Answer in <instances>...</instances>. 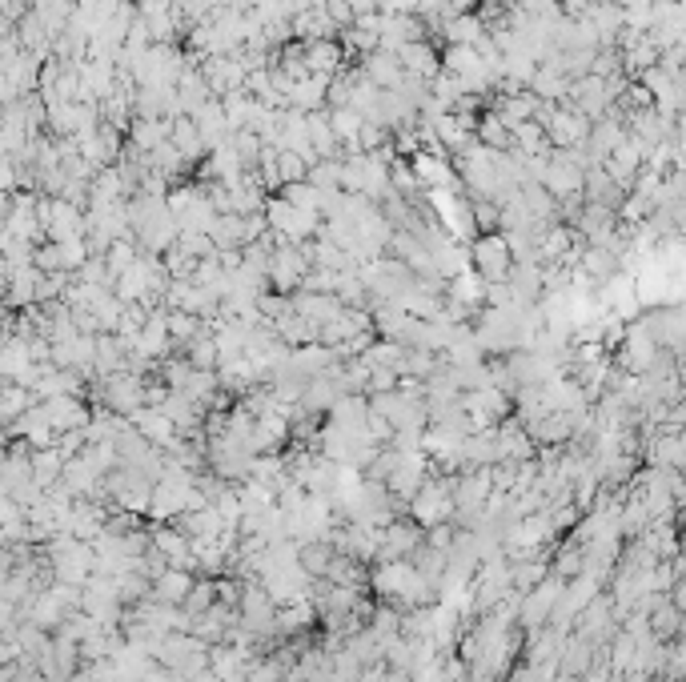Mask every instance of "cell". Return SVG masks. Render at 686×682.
<instances>
[{
    "label": "cell",
    "instance_id": "cell-1",
    "mask_svg": "<svg viewBox=\"0 0 686 682\" xmlns=\"http://www.w3.org/2000/svg\"><path fill=\"white\" fill-rule=\"evenodd\" d=\"M474 269L490 281V285H498V281H510V273H514V249H510V237L506 233H478L474 237Z\"/></svg>",
    "mask_w": 686,
    "mask_h": 682
},
{
    "label": "cell",
    "instance_id": "cell-2",
    "mask_svg": "<svg viewBox=\"0 0 686 682\" xmlns=\"http://www.w3.org/2000/svg\"><path fill=\"white\" fill-rule=\"evenodd\" d=\"M309 269H313V261H309L305 245H277L273 257H269V289L293 297L305 285Z\"/></svg>",
    "mask_w": 686,
    "mask_h": 682
},
{
    "label": "cell",
    "instance_id": "cell-3",
    "mask_svg": "<svg viewBox=\"0 0 686 682\" xmlns=\"http://www.w3.org/2000/svg\"><path fill=\"white\" fill-rule=\"evenodd\" d=\"M454 506V486L450 482H422V490L414 494V518L422 526H442L450 518Z\"/></svg>",
    "mask_w": 686,
    "mask_h": 682
},
{
    "label": "cell",
    "instance_id": "cell-4",
    "mask_svg": "<svg viewBox=\"0 0 686 682\" xmlns=\"http://www.w3.org/2000/svg\"><path fill=\"white\" fill-rule=\"evenodd\" d=\"M362 73H366L382 93L402 89V81L410 77V73H406V65H402V57H398V53H386V49H382V53H374V57H366V61H362Z\"/></svg>",
    "mask_w": 686,
    "mask_h": 682
},
{
    "label": "cell",
    "instance_id": "cell-5",
    "mask_svg": "<svg viewBox=\"0 0 686 682\" xmlns=\"http://www.w3.org/2000/svg\"><path fill=\"white\" fill-rule=\"evenodd\" d=\"M41 410H45V418H49V426H53L57 434L85 430V426L93 422V414L81 406V398H49V402H41Z\"/></svg>",
    "mask_w": 686,
    "mask_h": 682
},
{
    "label": "cell",
    "instance_id": "cell-6",
    "mask_svg": "<svg viewBox=\"0 0 686 682\" xmlns=\"http://www.w3.org/2000/svg\"><path fill=\"white\" fill-rule=\"evenodd\" d=\"M173 121H177V117H137L133 129H129V145L141 149V153L161 149V145L173 137Z\"/></svg>",
    "mask_w": 686,
    "mask_h": 682
},
{
    "label": "cell",
    "instance_id": "cell-7",
    "mask_svg": "<svg viewBox=\"0 0 686 682\" xmlns=\"http://www.w3.org/2000/svg\"><path fill=\"white\" fill-rule=\"evenodd\" d=\"M305 65L309 73L337 77L346 69V49H341V41H305Z\"/></svg>",
    "mask_w": 686,
    "mask_h": 682
},
{
    "label": "cell",
    "instance_id": "cell-8",
    "mask_svg": "<svg viewBox=\"0 0 686 682\" xmlns=\"http://www.w3.org/2000/svg\"><path fill=\"white\" fill-rule=\"evenodd\" d=\"M293 37L297 41H337L341 29L325 9H305V13L293 17Z\"/></svg>",
    "mask_w": 686,
    "mask_h": 682
},
{
    "label": "cell",
    "instance_id": "cell-9",
    "mask_svg": "<svg viewBox=\"0 0 686 682\" xmlns=\"http://www.w3.org/2000/svg\"><path fill=\"white\" fill-rule=\"evenodd\" d=\"M490 37V25L482 13H466V17H454L442 25V41L446 45H482Z\"/></svg>",
    "mask_w": 686,
    "mask_h": 682
},
{
    "label": "cell",
    "instance_id": "cell-10",
    "mask_svg": "<svg viewBox=\"0 0 686 682\" xmlns=\"http://www.w3.org/2000/svg\"><path fill=\"white\" fill-rule=\"evenodd\" d=\"M398 57H402L406 73H414V77H426V81H434V77L442 73V53H438L430 41H414V45L398 49Z\"/></svg>",
    "mask_w": 686,
    "mask_h": 682
},
{
    "label": "cell",
    "instance_id": "cell-11",
    "mask_svg": "<svg viewBox=\"0 0 686 682\" xmlns=\"http://www.w3.org/2000/svg\"><path fill=\"white\" fill-rule=\"evenodd\" d=\"M205 101H213V89L205 81L201 69H185L181 81H177V105H181V117H193Z\"/></svg>",
    "mask_w": 686,
    "mask_h": 682
},
{
    "label": "cell",
    "instance_id": "cell-12",
    "mask_svg": "<svg viewBox=\"0 0 686 682\" xmlns=\"http://www.w3.org/2000/svg\"><path fill=\"white\" fill-rule=\"evenodd\" d=\"M546 133H550V145H558V149H578V141L586 137V121H582V113L554 109Z\"/></svg>",
    "mask_w": 686,
    "mask_h": 682
},
{
    "label": "cell",
    "instance_id": "cell-13",
    "mask_svg": "<svg viewBox=\"0 0 686 682\" xmlns=\"http://www.w3.org/2000/svg\"><path fill=\"white\" fill-rule=\"evenodd\" d=\"M538 109H542V101L526 89V93H510V97H502L498 105H494V113L510 125V129H518V125H526V121H538Z\"/></svg>",
    "mask_w": 686,
    "mask_h": 682
},
{
    "label": "cell",
    "instance_id": "cell-14",
    "mask_svg": "<svg viewBox=\"0 0 686 682\" xmlns=\"http://www.w3.org/2000/svg\"><path fill=\"white\" fill-rule=\"evenodd\" d=\"M169 141L177 145V153H181L189 165H193L197 157H205V153H209L205 133L197 129V121H193V117H177V121H173V137H169Z\"/></svg>",
    "mask_w": 686,
    "mask_h": 682
},
{
    "label": "cell",
    "instance_id": "cell-15",
    "mask_svg": "<svg viewBox=\"0 0 686 682\" xmlns=\"http://www.w3.org/2000/svg\"><path fill=\"white\" fill-rule=\"evenodd\" d=\"M514 153H522V157H546V153H550V133H546V125H538V121L518 125V129H514Z\"/></svg>",
    "mask_w": 686,
    "mask_h": 682
},
{
    "label": "cell",
    "instance_id": "cell-16",
    "mask_svg": "<svg viewBox=\"0 0 686 682\" xmlns=\"http://www.w3.org/2000/svg\"><path fill=\"white\" fill-rule=\"evenodd\" d=\"M474 137H478L486 149H514V129H510L494 109L478 121V133H474Z\"/></svg>",
    "mask_w": 686,
    "mask_h": 682
},
{
    "label": "cell",
    "instance_id": "cell-17",
    "mask_svg": "<svg viewBox=\"0 0 686 682\" xmlns=\"http://www.w3.org/2000/svg\"><path fill=\"white\" fill-rule=\"evenodd\" d=\"M309 181L317 189H341V181H346V161H341V157H321L309 169Z\"/></svg>",
    "mask_w": 686,
    "mask_h": 682
},
{
    "label": "cell",
    "instance_id": "cell-18",
    "mask_svg": "<svg viewBox=\"0 0 686 682\" xmlns=\"http://www.w3.org/2000/svg\"><path fill=\"white\" fill-rule=\"evenodd\" d=\"M277 169H281V181L285 185H297V181H309V161L301 157V153H293V149H281L277 153Z\"/></svg>",
    "mask_w": 686,
    "mask_h": 682
},
{
    "label": "cell",
    "instance_id": "cell-19",
    "mask_svg": "<svg viewBox=\"0 0 686 682\" xmlns=\"http://www.w3.org/2000/svg\"><path fill=\"white\" fill-rule=\"evenodd\" d=\"M382 13L386 17H418L422 0H382Z\"/></svg>",
    "mask_w": 686,
    "mask_h": 682
},
{
    "label": "cell",
    "instance_id": "cell-20",
    "mask_svg": "<svg viewBox=\"0 0 686 682\" xmlns=\"http://www.w3.org/2000/svg\"><path fill=\"white\" fill-rule=\"evenodd\" d=\"M350 9H354V17H374V13H382V0H350Z\"/></svg>",
    "mask_w": 686,
    "mask_h": 682
},
{
    "label": "cell",
    "instance_id": "cell-21",
    "mask_svg": "<svg viewBox=\"0 0 686 682\" xmlns=\"http://www.w3.org/2000/svg\"><path fill=\"white\" fill-rule=\"evenodd\" d=\"M558 5H562V9H570V13H574V9H578V5H586V0H558Z\"/></svg>",
    "mask_w": 686,
    "mask_h": 682
}]
</instances>
